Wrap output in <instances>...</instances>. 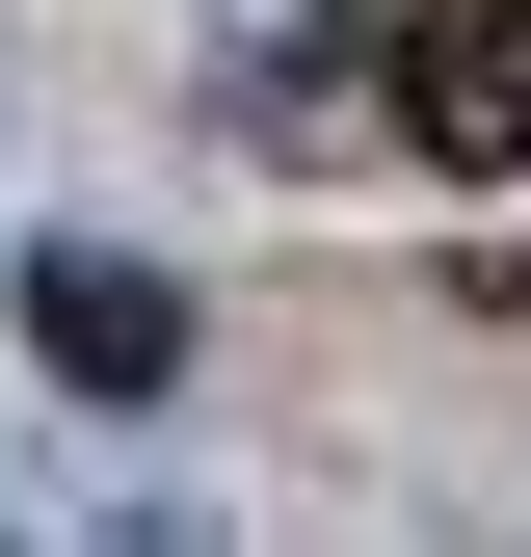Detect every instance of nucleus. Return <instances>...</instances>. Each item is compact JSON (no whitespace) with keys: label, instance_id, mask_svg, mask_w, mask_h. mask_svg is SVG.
Listing matches in <instances>:
<instances>
[{"label":"nucleus","instance_id":"1","mask_svg":"<svg viewBox=\"0 0 531 557\" xmlns=\"http://www.w3.org/2000/svg\"><path fill=\"white\" fill-rule=\"evenodd\" d=\"M372 107L425 133V186H531V0H398Z\"/></svg>","mask_w":531,"mask_h":557},{"label":"nucleus","instance_id":"2","mask_svg":"<svg viewBox=\"0 0 531 557\" xmlns=\"http://www.w3.org/2000/svg\"><path fill=\"white\" fill-rule=\"evenodd\" d=\"M27 345H53V398H107V425L186 398V293H160L133 239H27Z\"/></svg>","mask_w":531,"mask_h":557}]
</instances>
